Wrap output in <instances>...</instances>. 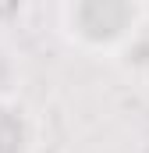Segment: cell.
<instances>
[{
    "instance_id": "1",
    "label": "cell",
    "mask_w": 149,
    "mask_h": 153,
    "mask_svg": "<svg viewBox=\"0 0 149 153\" xmlns=\"http://www.w3.org/2000/svg\"><path fill=\"white\" fill-rule=\"evenodd\" d=\"M149 22L142 0H64L57 7V36L85 57H121Z\"/></svg>"
},
{
    "instance_id": "2",
    "label": "cell",
    "mask_w": 149,
    "mask_h": 153,
    "mask_svg": "<svg viewBox=\"0 0 149 153\" xmlns=\"http://www.w3.org/2000/svg\"><path fill=\"white\" fill-rule=\"evenodd\" d=\"M43 117L18 93H0V153H39Z\"/></svg>"
}]
</instances>
